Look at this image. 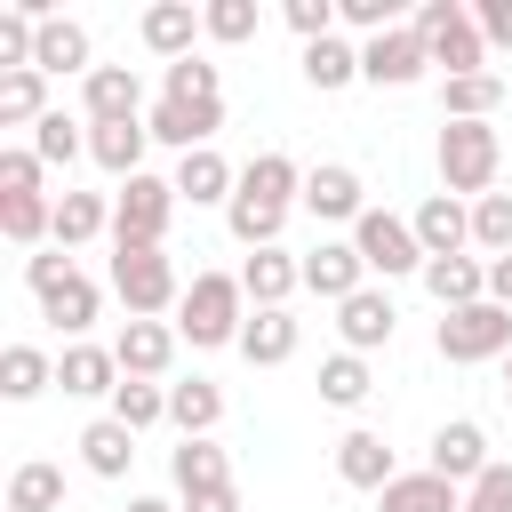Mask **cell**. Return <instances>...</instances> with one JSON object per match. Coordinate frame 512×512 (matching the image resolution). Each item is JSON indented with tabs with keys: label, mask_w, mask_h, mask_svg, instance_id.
Returning <instances> with one entry per match:
<instances>
[{
	"label": "cell",
	"mask_w": 512,
	"mask_h": 512,
	"mask_svg": "<svg viewBox=\"0 0 512 512\" xmlns=\"http://www.w3.org/2000/svg\"><path fill=\"white\" fill-rule=\"evenodd\" d=\"M296 200H304V168H296L288 152H256V160L240 168V192H232L224 224H232V240L256 256V248H280V224H288Z\"/></svg>",
	"instance_id": "cell-1"
},
{
	"label": "cell",
	"mask_w": 512,
	"mask_h": 512,
	"mask_svg": "<svg viewBox=\"0 0 512 512\" xmlns=\"http://www.w3.org/2000/svg\"><path fill=\"white\" fill-rule=\"evenodd\" d=\"M240 328H248V288H240V272H192V288H184V304H176V336H184L192 352H216V344H240Z\"/></svg>",
	"instance_id": "cell-2"
},
{
	"label": "cell",
	"mask_w": 512,
	"mask_h": 512,
	"mask_svg": "<svg viewBox=\"0 0 512 512\" xmlns=\"http://www.w3.org/2000/svg\"><path fill=\"white\" fill-rule=\"evenodd\" d=\"M408 32L424 40V56H432L448 80L488 72V40H480V24H472V8H464V0H424V8L408 16Z\"/></svg>",
	"instance_id": "cell-3"
},
{
	"label": "cell",
	"mask_w": 512,
	"mask_h": 512,
	"mask_svg": "<svg viewBox=\"0 0 512 512\" xmlns=\"http://www.w3.org/2000/svg\"><path fill=\"white\" fill-rule=\"evenodd\" d=\"M496 176H504V136L488 120H440V192L488 200Z\"/></svg>",
	"instance_id": "cell-4"
},
{
	"label": "cell",
	"mask_w": 512,
	"mask_h": 512,
	"mask_svg": "<svg viewBox=\"0 0 512 512\" xmlns=\"http://www.w3.org/2000/svg\"><path fill=\"white\" fill-rule=\"evenodd\" d=\"M24 280H32V296H40V320H56L64 336H88L96 328V280L64 256V248H48V256H24Z\"/></svg>",
	"instance_id": "cell-5"
},
{
	"label": "cell",
	"mask_w": 512,
	"mask_h": 512,
	"mask_svg": "<svg viewBox=\"0 0 512 512\" xmlns=\"http://www.w3.org/2000/svg\"><path fill=\"white\" fill-rule=\"evenodd\" d=\"M112 288H120L128 320H160V312H176V304H184L168 248H112Z\"/></svg>",
	"instance_id": "cell-6"
},
{
	"label": "cell",
	"mask_w": 512,
	"mask_h": 512,
	"mask_svg": "<svg viewBox=\"0 0 512 512\" xmlns=\"http://www.w3.org/2000/svg\"><path fill=\"white\" fill-rule=\"evenodd\" d=\"M432 344H440V360H448V368H480V360H512V312L480 296V304H464V312H448Z\"/></svg>",
	"instance_id": "cell-7"
},
{
	"label": "cell",
	"mask_w": 512,
	"mask_h": 512,
	"mask_svg": "<svg viewBox=\"0 0 512 512\" xmlns=\"http://www.w3.org/2000/svg\"><path fill=\"white\" fill-rule=\"evenodd\" d=\"M176 216V176H128L112 192V248H160Z\"/></svg>",
	"instance_id": "cell-8"
},
{
	"label": "cell",
	"mask_w": 512,
	"mask_h": 512,
	"mask_svg": "<svg viewBox=\"0 0 512 512\" xmlns=\"http://www.w3.org/2000/svg\"><path fill=\"white\" fill-rule=\"evenodd\" d=\"M352 248H360V264H368V272H384V280L424 272V240H416V224H408V216H392V208H368V216L352 224Z\"/></svg>",
	"instance_id": "cell-9"
},
{
	"label": "cell",
	"mask_w": 512,
	"mask_h": 512,
	"mask_svg": "<svg viewBox=\"0 0 512 512\" xmlns=\"http://www.w3.org/2000/svg\"><path fill=\"white\" fill-rule=\"evenodd\" d=\"M144 128H152V144H176V160L208 152V136L224 128V96H160L144 112Z\"/></svg>",
	"instance_id": "cell-10"
},
{
	"label": "cell",
	"mask_w": 512,
	"mask_h": 512,
	"mask_svg": "<svg viewBox=\"0 0 512 512\" xmlns=\"http://www.w3.org/2000/svg\"><path fill=\"white\" fill-rule=\"evenodd\" d=\"M424 72H432V56H424V40H416L408 24L360 40V80H376V88H416Z\"/></svg>",
	"instance_id": "cell-11"
},
{
	"label": "cell",
	"mask_w": 512,
	"mask_h": 512,
	"mask_svg": "<svg viewBox=\"0 0 512 512\" xmlns=\"http://www.w3.org/2000/svg\"><path fill=\"white\" fill-rule=\"evenodd\" d=\"M176 320H128L120 336H112V360H120V376H144V384H160L168 368H176Z\"/></svg>",
	"instance_id": "cell-12"
},
{
	"label": "cell",
	"mask_w": 512,
	"mask_h": 512,
	"mask_svg": "<svg viewBox=\"0 0 512 512\" xmlns=\"http://www.w3.org/2000/svg\"><path fill=\"white\" fill-rule=\"evenodd\" d=\"M80 112H88V128H104V120H144V80H136L128 64H96V72L80 80Z\"/></svg>",
	"instance_id": "cell-13"
},
{
	"label": "cell",
	"mask_w": 512,
	"mask_h": 512,
	"mask_svg": "<svg viewBox=\"0 0 512 512\" xmlns=\"http://www.w3.org/2000/svg\"><path fill=\"white\" fill-rule=\"evenodd\" d=\"M304 208H312L320 224H360V216H368V200H360V168H344V160L304 168Z\"/></svg>",
	"instance_id": "cell-14"
},
{
	"label": "cell",
	"mask_w": 512,
	"mask_h": 512,
	"mask_svg": "<svg viewBox=\"0 0 512 512\" xmlns=\"http://www.w3.org/2000/svg\"><path fill=\"white\" fill-rule=\"evenodd\" d=\"M488 464H496V456H488V432H480L472 416H448V424L432 432V472H440V480L472 488V480H480Z\"/></svg>",
	"instance_id": "cell-15"
},
{
	"label": "cell",
	"mask_w": 512,
	"mask_h": 512,
	"mask_svg": "<svg viewBox=\"0 0 512 512\" xmlns=\"http://www.w3.org/2000/svg\"><path fill=\"white\" fill-rule=\"evenodd\" d=\"M304 288H312L320 304H344V296H360V288H368V264H360V248H352V240H320V248L304 256Z\"/></svg>",
	"instance_id": "cell-16"
},
{
	"label": "cell",
	"mask_w": 512,
	"mask_h": 512,
	"mask_svg": "<svg viewBox=\"0 0 512 512\" xmlns=\"http://www.w3.org/2000/svg\"><path fill=\"white\" fill-rule=\"evenodd\" d=\"M240 288H248V312H280V304L304 288V256H288V248H256V256L240 264Z\"/></svg>",
	"instance_id": "cell-17"
},
{
	"label": "cell",
	"mask_w": 512,
	"mask_h": 512,
	"mask_svg": "<svg viewBox=\"0 0 512 512\" xmlns=\"http://www.w3.org/2000/svg\"><path fill=\"white\" fill-rule=\"evenodd\" d=\"M392 328H400V312H392V296L384 288H360V296H344L336 304V336H344V352H376V344H392Z\"/></svg>",
	"instance_id": "cell-18"
},
{
	"label": "cell",
	"mask_w": 512,
	"mask_h": 512,
	"mask_svg": "<svg viewBox=\"0 0 512 512\" xmlns=\"http://www.w3.org/2000/svg\"><path fill=\"white\" fill-rule=\"evenodd\" d=\"M136 32H144V48H152V56H168V64H184V56H200L192 40H200L208 24H200V8H192V0H152Z\"/></svg>",
	"instance_id": "cell-19"
},
{
	"label": "cell",
	"mask_w": 512,
	"mask_h": 512,
	"mask_svg": "<svg viewBox=\"0 0 512 512\" xmlns=\"http://www.w3.org/2000/svg\"><path fill=\"white\" fill-rule=\"evenodd\" d=\"M232 192H240V168H232L216 144L176 160V200H192V208H232Z\"/></svg>",
	"instance_id": "cell-20"
},
{
	"label": "cell",
	"mask_w": 512,
	"mask_h": 512,
	"mask_svg": "<svg viewBox=\"0 0 512 512\" xmlns=\"http://www.w3.org/2000/svg\"><path fill=\"white\" fill-rule=\"evenodd\" d=\"M408 224H416V240H424V264H432V256H464V248H472V208H464L456 192H432Z\"/></svg>",
	"instance_id": "cell-21"
},
{
	"label": "cell",
	"mask_w": 512,
	"mask_h": 512,
	"mask_svg": "<svg viewBox=\"0 0 512 512\" xmlns=\"http://www.w3.org/2000/svg\"><path fill=\"white\" fill-rule=\"evenodd\" d=\"M336 480H344V488H376V496H384V488L400 480V472H392L384 432H368V424H360V432H344V440H336Z\"/></svg>",
	"instance_id": "cell-22"
},
{
	"label": "cell",
	"mask_w": 512,
	"mask_h": 512,
	"mask_svg": "<svg viewBox=\"0 0 512 512\" xmlns=\"http://www.w3.org/2000/svg\"><path fill=\"white\" fill-rule=\"evenodd\" d=\"M144 144H152V128L144 120H104V128H88V160L104 168V176H144Z\"/></svg>",
	"instance_id": "cell-23"
},
{
	"label": "cell",
	"mask_w": 512,
	"mask_h": 512,
	"mask_svg": "<svg viewBox=\"0 0 512 512\" xmlns=\"http://www.w3.org/2000/svg\"><path fill=\"white\" fill-rule=\"evenodd\" d=\"M416 280L432 288V304H440V312H464V304H480V296H488V264H480V256H432Z\"/></svg>",
	"instance_id": "cell-24"
},
{
	"label": "cell",
	"mask_w": 512,
	"mask_h": 512,
	"mask_svg": "<svg viewBox=\"0 0 512 512\" xmlns=\"http://www.w3.org/2000/svg\"><path fill=\"white\" fill-rule=\"evenodd\" d=\"M296 312L280 304V312H248V328H240V360L248 368H280V360H296Z\"/></svg>",
	"instance_id": "cell-25"
},
{
	"label": "cell",
	"mask_w": 512,
	"mask_h": 512,
	"mask_svg": "<svg viewBox=\"0 0 512 512\" xmlns=\"http://www.w3.org/2000/svg\"><path fill=\"white\" fill-rule=\"evenodd\" d=\"M56 384L64 392H80V400H112L120 392V360H112V344H64V360H56Z\"/></svg>",
	"instance_id": "cell-26"
},
{
	"label": "cell",
	"mask_w": 512,
	"mask_h": 512,
	"mask_svg": "<svg viewBox=\"0 0 512 512\" xmlns=\"http://www.w3.org/2000/svg\"><path fill=\"white\" fill-rule=\"evenodd\" d=\"M80 464H88L96 480H128V464H136V432H128L120 416H96V424L80 432Z\"/></svg>",
	"instance_id": "cell-27"
},
{
	"label": "cell",
	"mask_w": 512,
	"mask_h": 512,
	"mask_svg": "<svg viewBox=\"0 0 512 512\" xmlns=\"http://www.w3.org/2000/svg\"><path fill=\"white\" fill-rule=\"evenodd\" d=\"M376 504H384V512H464V488H456V480H440V472L424 464V472H400Z\"/></svg>",
	"instance_id": "cell-28"
},
{
	"label": "cell",
	"mask_w": 512,
	"mask_h": 512,
	"mask_svg": "<svg viewBox=\"0 0 512 512\" xmlns=\"http://www.w3.org/2000/svg\"><path fill=\"white\" fill-rule=\"evenodd\" d=\"M32 72H64V80L80 72V80H88V72H96V64H88V24L48 16V24H40V56H32Z\"/></svg>",
	"instance_id": "cell-29"
},
{
	"label": "cell",
	"mask_w": 512,
	"mask_h": 512,
	"mask_svg": "<svg viewBox=\"0 0 512 512\" xmlns=\"http://www.w3.org/2000/svg\"><path fill=\"white\" fill-rule=\"evenodd\" d=\"M96 232H112V200L104 192H56V248H88Z\"/></svg>",
	"instance_id": "cell-30"
},
{
	"label": "cell",
	"mask_w": 512,
	"mask_h": 512,
	"mask_svg": "<svg viewBox=\"0 0 512 512\" xmlns=\"http://www.w3.org/2000/svg\"><path fill=\"white\" fill-rule=\"evenodd\" d=\"M216 416H224V392H216L208 376H184V384H168V424H176L184 440H208V432H216Z\"/></svg>",
	"instance_id": "cell-31"
},
{
	"label": "cell",
	"mask_w": 512,
	"mask_h": 512,
	"mask_svg": "<svg viewBox=\"0 0 512 512\" xmlns=\"http://www.w3.org/2000/svg\"><path fill=\"white\" fill-rule=\"evenodd\" d=\"M168 472H176V496H208V488H232V464H224V448H216V440H176Z\"/></svg>",
	"instance_id": "cell-32"
},
{
	"label": "cell",
	"mask_w": 512,
	"mask_h": 512,
	"mask_svg": "<svg viewBox=\"0 0 512 512\" xmlns=\"http://www.w3.org/2000/svg\"><path fill=\"white\" fill-rule=\"evenodd\" d=\"M304 80H312L320 96H336V88H352V80H360V48H352L344 32H328V40H312V48H304Z\"/></svg>",
	"instance_id": "cell-33"
},
{
	"label": "cell",
	"mask_w": 512,
	"mask_h": 512,
	"mask_svg": "<svg viewBox=\"0 0 512 512\" xmlns=\"http://www.w3.org/2000/svg\"><path fill=\"white\" fill-rule=\"evenodd\" d=\"M48 384H56V360L40 344H8L0 352V400H40Z\"/></svg>",
	"instance_id": "cell-34"
},
{
	"label": "cell",
	"mask_w": 512,
	"mask_h": 512,
	"mask_svg": "<svg viewBox=\"0 0 512 512\" xmlns=\"http://www.w3.org/2000/svg\"><path fill=\"white\" fill-rule=\"evenodd\" d=\"M48 120V72H0V128H40Z\"/></svg>",
	"instance_id": "cell-35"
},
{
	"label": "cell",
	"mask_w": 512,
	"mask_h": 512,
	"mask_svg": "<svg viewBox=\"0 0 512 512\" xmlns=\"http://www.w3.org/2000/svg\"><path fill=\"white\" fill-rule=\"evenodd\" d=\"M496 104H504V80H496V72L440 80V120H496Z\"/></svg>",
	"instance_id": "cell-36"
},
{
	"label": "cell",
	"mask_w": 512,
	"mask_h": 512,
	"mask_svg": "<svg viewBox=\"0 0 512 512\" xmlns=\"http://www.w3.org/2000/svg\"><path fill=\"white\" fill-rule=\"evenodd\" d=\"M56 504H64V472L48 456H32V464L8 472V512H56Z\"/></svg>",
	"instance_id": "cell-37"
},
{
	"label": "cell",
	"mask_w": 512,
	"mask_h": 512,
	"mask_svg": "<svg viewBox=\"0 0 512 512\" xmlns=\"http://www.w3.org/2000/svg\"><path fill=\"white\" fill-rule=\"evenodd\" d=\"M368 392H376V376H368L360 352H328V360H320V400H328V408H360Z\"/></svg>",
	"instance_id": "cell-38"
},
{
	"label": "cell",
	"mask_w": 512,
	"mask_h": 512,
	"mask_svg": "<svg viewBox=\"0 0 512 512\" xmlns=\"http://www.w3.org/2000/svg\"><path fill=\"white\" fill-rule=\"evenodd\" d=\"M112 416H120L128 432H152V424H168V384L120 376V392H112Z\"/></svg>",
	"instance_id": "cell-39"
},
{
	"label": "cell",
	"mask_w": 512,
	"mask_h": 512,
	"mask_svg": "<svg viewBox=\"0 0 512 512\" xmlns=\"http://www.w3.org/2000/svg\"><path fill=\"white\" fill-rule=\"evenodd\" d=\"M88 120H72V112H48L40 128H32V152H40V168H72L80 152H88V136H80Z\"/></svg>",
	"instance_id": "cell-40"
},
{
	"label": "cell",
	"mask_w": 512,
	"mask_h": 512,
	"mask_svg": "<svg viewBox=\"0 0 512 512\" xmlns=\"http://www.w3.org/2000/svg\"><path fill=\"white\" fill-rule=\"evenodd\" d=\"M472 248H488V256H512V192H488V200H472Z\"/></svg>",
	"instance_id": "cell-41"
},
{
	"label": "cell",
	"mask_w": 512,
	"mask_h": 512,
	"mask_svg": "<svg viewBox=\"0 0 512 512\" xmlns=\"http://www.w3.org/2000/svg\"><path fill=\"white\" fill-rule=\"evenodd\" d=\"M200 24H208V40H256V0H208L200 8Z\"/></svg>",
	"instance_id": "cell-42"
},
{
	"label": "cell",
	"mask_w": 512,
	"mask_h": 512,
	"mask_svg": "<svg viewBox=\"0 0 512 512\" xmlns=\"http://www.w3.org/2000/svg\"><path fill=\"white\" fill-rule=\"evenodd\" d=\"M336 24H352V32H400V0H336Z\"/></svg>",
	"instance_id": "cell-43"
},
{
	"label": "cell",
	"mask_w": 512,
	"mask_h": 512,
	"mask_svg": "<svg viewBox=\"0 0 512 512\" xmlns=\"http://www.w3.org/2000/svg\"><path fill=\"white\" fill-rule=\"evenodd\" d=\"M280 16H288V32H296V40H304V48H312V40H328V32H336V0H288V8H280Z\"/></svg>",
	"instance_id": "cell-44"
},
{
	"label": "cell",
	"mask_w": 512,
	"mask_h": 512,
	"mask_svg": "<svg viewBox=\"0 0 512 512\" xmlns=\"http://www.w3.org/2000/svg\"><path fill=\"white\" fill-rule=\"evenodd\" d=\"M16 192H40V152L32 144H8L0 152V200H16Z\"/></svg>",
	"instance_id": "cell-45"
},
{
	"label": "cell",
	"mask_w": 512,
	"mask_h": 512,
	"mask_svg": "<svg viewBox=\"0 0 512 512\" xmlns=\"http://www.w3.org/2000/svg\"><path fill=\"white\" fill-rule=\"evenodd\" d=\"M464 512H512V464H488V472L464 488Z\"/></svg>",
	"instance_id": "cell-46"
},
{
	"label": "cell",
	"mask_w": 512,
	"mask_h": 512,
	"mask_svg": "<svg viewBox=\"0 0 512 512\" xmlns=\"http://www.w3.org/2000/svg\"><path fill=\"white\" fill-rule=\"evenodd\" d=\"M160 96H216V64H208V56H184V64H168Z\"/></svg>",
	"instance_id": "cell-47"
},
{
	"label": "cell",
	"mask_w": 512,
	"mask_h": 512,
	"mask_svg": "<svg viewBox=\"0 0 512 512\" xmlns=\"http://www.w3.org/2000/svg\"><path fill=\"white\" fill-rule=\"evenodd\" d=\"M472 24L488 48H512V0H472Z\"/></svg>",
	"instance_id": "cell-48"
},
{
	"label": "cell",
	"mask_w": 512,
	"mask_h": 512,
	"mask_svg": "<svg viewBox=\"0 0 512 512\" xmlns=\"http://www.w3.org/2000/svg\"><path fill=\"white\" fill-rule=\"evenodd\" d=\"M488 304L512 312V256H488Z\"/></svg>",
	"instance_id": "cell-49"
},
{
	"label": "cell",
	"mask_w": 512,
	"mask_h": 512,
	"mask_svg": "<svg viewBox=\"0 0 512 512\" xmlns=\"http://www.w3.org/2000/svg\"><path fill=\"white\" fill-rule=\"evenodd\" d=\"M184 512H240V488H208V496H184Z\"/></svg>",
	"instance_id": "cell-50"
},
{
	"label": "cell",
	"mask_w": 512,
	"mask_h": 512,
	"mask_svg": "<svg viewBox=\"0 0 512 512\" xmlns=\"http://www.w3.org/2000/svg\"><path fill=\"white\" fill-rule=\"evenodd\" d=\"M128 512H184V504H168V496H128Z\"/></svg>",
	"instance_id": "cell-51"
},
{
	"label": "cell",
	"mask_w": 512,
	"mask_h": 512,
	"mask_svg": "<svg viewBox=\"0 0 512 512\" xmlns=\"http://www.w3.org/2000/svg\"><path fill=\"white\" fill-rule=\"evenodd\" d=\"M504 400H512V360H504Z\"/></svg>",
	"instance_id": "cell-52"
},
{
	"label": "cell",
	"mask_w": 512,
	"mask_h": 512,
	"mask_svg": "<svg viewBox=\"0 0 512 512\" xmlns=\"http://www.w3.org/2000/svg\"><path fill=\"white\" fill-rule=\"evenodd\" d=\"M504 192H512V184H504Z\"/></svg>",
	"instance_id": "cell-53"
}]
</instances>
